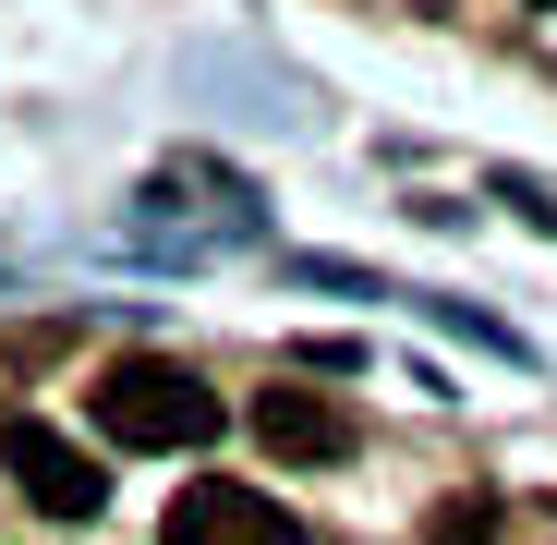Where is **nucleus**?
<instances>
[{"instance_id":"2","label":"nucleus","mask_w":557,"mask_h":545,"mask_svg":"<svg viewBox=\"0 0 557 545\" xmlns=\"http://www.w3.org/2000/svg\"><path fill=\"white\" fill-rule=\"evenodd\" d=\"M0 473H13V485H25V509H49V521H98V509H110V473L85 461L61 424H37V412L0 424Z\"/></svg>"},{"instance_id":"3","label":"nucleus","mask_w":557,"mask_h":545,"mask_svg":"<svg viewBox=\"0 0 557 545\" xmlns=\"http://www.w3.org/2000/svg\"><path fill=\"white\" fill-rule=\"evenodd\" d=\"M243 424H255L267 461H351V436H363V424H351V400H327L315 376H267Z\"/></svg>"},{"instance_id":"5","label":"nucleus","mask_w":557,"mask_h":545,"mask_svg":"<svg viewBox=\"0 0 557 545\" xmlns=\"http://www.w3.org/2000/svg\"><path fill=\"white\" fill-rule=\"evenodd\" d=\"M424 545H497V509H485V497H448V509L424 521Z\"/></svg>"},{"instance_id":"1","label":"nucleus","mask_w":557,"mask_h":545,"mask_svg":"<svg viewBox=\"0 0 557 545\" xmlns=\"http://www.w3.org/2000/svg\"><path fill=\"white\" fill-rule=\"evenodd\" d=\"M85 412H98L110 448H207V436L231 424L219 388L195 376V363H170V351H122V363H98Z\"/></svg>"},{"instance_id":"6","label":"nucleus","mask_w":557,"mask_h":545,"mask_svg":"<svg viewBox=\"0 0 557 545\" xmlns=\"http://www.w3.org/2000/svg\"><path fill=\"white\" fill-rule=\"evenodd\" d=\"M533 13H557V0H533Z\"/></svg>"},{"instance_id":"4","label":"nucleus","mask_w":557,"mask_h":545,"mask_svg":"<svg viewBox=\"0 0 557 545\" xmlns=\"http://www.w3.org/2000/svg\"><path fill=\"white\" fill-rule=\"evenodd\" d=\"M170 545H304V521L255 485H195V497H170Z\"/></svg>"}]
</instances>
